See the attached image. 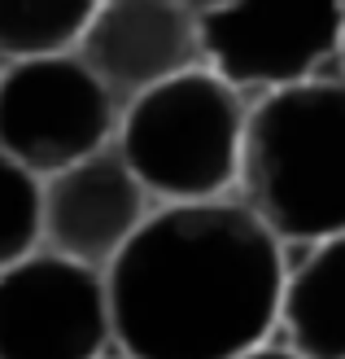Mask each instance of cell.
<instances>
[{"mask_svg":"<svg viewBox=\"0 0 345 359\" xmlns=\"http://www.w3.org/2000/svg\"><path fill=\"white\" fill-rule=\"evenodd\" d=\"M236 359H302L293 346H284L280 337H271V342H262V346H253V351H245V355H236Z\"/></svg>","mask_w":345,"mask_h":359,"instance_id":"12","label":"cell"},{"mask_svg":"<svg viewBox=\"0 0 345 359\" xmlns=\"http://www.w3.org/2000/svg\"><path fill=\"white\" fill-rule=\"evenodd\" d=\"M153 206L157 202L149 189L110 145L40 180V245L70 263L105 272L153 215Z\"/></svg>","mask_w":345,"mask_h":359,"instance_id":"7","label":"cell"},{"mask_svg":"<svg viewBox=\"0 0 345 359\" xmlns=\"http://www.w3.org/2000/svg\"><path fill=\"white\" fill-rule=\"evenodd\" d=\"M276 337L302 359H345V232L288 250Z\"/></svg>","mask_w":345,"mask_h":359,"instance_id":"9","label":"cell"},{"mask_svg":"<svg viewBox=\"0 0 345 359\" xmlns=\"http://www.w3.org/2000/svg\"><path fill=\"white\" fill-rule=\"evenodd\" d=\"M249 97L210 66L184 70L122 105L114 149L157 206L236 197Z\"/></svg>","mask_w":345,"mask_h":359,"instance_id":"3","label":"cell"},{"mask_svg":"<svg viewBox=\"0 0 345 359\" xmlns=\"http://www.w3.org/2000/svg\"><path fill=\"white\" fill-rule=\"evenodd\" d=\"M114 320L105 272L52 250L0 272V359H110Z\"/></svg>","mask_w":345,"mask_h":359,"instance_id":"6","label":"cell"},{"mask_svg":"<svg viewBox=\"0 0 345 359\" xmlns=\"http://www.w3.org/2000/svg\"><path fill=\"white\" fill-rule=\"evenodd\" d=\"M75 53L118 105L206 66L202 18L188 0H101Z\"/></svg>","mask_w":345,"mask_h":359,"instance_id":"8","label":"cell"},{"mask_svg":"<svg viewBox=\"0 0 345 359\" xmlns=\"http://www.w3.org/2000/svg\"><path fill=\"white\" fill-rule=\"evenodd\" d=\"M236 202L302 250L345 232V79L323 75L249 101Z\"/></svg>","mask_w":345,"mask_h":359,"instance_id":"2","label":"cell"},{"mask_svg":"<svg viewBox=\"0 0 345 359\" xmlns=\"http://www.w3.org/2000/svg\"><path fill=\"white\" fill-rule=\"evenodd\" d=\"M341 79H345V35H341Z\"/></svg>","mask_w":345,"mask_h":359,"instance_id":"14","label":"cell"},{"mask_svg":"<svg viewBox=\"0 0 345 359\" xmlns=\"http://www.w3.org/2000/svg\"><path fill=\"white\" fill-rule=\"evenodd\" d=\"M197 18L206 66L249 101L341 75L345 0H227Z\"/></svg>","mask_w":345,"mask_h":359,"instance_id":"5","label":"cell"},{"mask_svg":"<svg viewBox=\"0 0 345 359\" xmlns=\"http://www.w3.org/2000/svg\"><path fill=\"white\" fill-rule=\"evenodd\" d=\"M188 5H192L197 13H210V9H219V5H227V0H188Z\"/></svg>","mask_w":345,"mask_h":359,"instance_id":"13","label":"cell"},{"mask_svg":"<svg viewBox=\"0 0 345 359\" xmlns=\"http://www.w3.org/2000/svg\"><path fill=\"white\" fill-rule=\"evenodd\" d=\"M288 250L236 197L153 206L105 267L122 359H236L280 333Z\"/></svg>","mask_w":345,"mask_h":359,"instance_id":"1","label":"cell"},{"mask_svg":"<svg viewBox=\"0 0 345 359\" xmlns=\"http://www.w3.org/2000/svg\"><path fill=\"white\" fill-rule=\"evenodd\" d=\"M110 359H122V355H110Z\"/></svg>","mask_w":345,"mask_h":359,"instance_id":"15","label":"cell"},{"mask_svg":"<svg viewBox=\"0 0 345 359\" xmlns=\"http://www.w3.org/2000/svg\"><path fill=\"white\" fill-rule=\"evenodd\" d=\"M122 105L79 53L0 62V154L35 180L114 145Z\"/></svg>","mask_w":345,"mask_h":359,"instance_id":"4","label":"cell"},{"mask_svg":"<svg viewBox=\"0 0 345 359\" xmlns=\"http://www.w3.org/2000/svg\"><path fill=\"white\" fill-rule=\"evenodd\" d=\"M101 0H0V62L75 53Z\"/></svg>","mask_w":345,"mask_h":359,"instance_id":"10","label":"cell"},{"mask_svg":"<svg viewBox=\"0 0 345 359\" xmlns=\"http://www.w3.org/2000/svg\"><path fill=\"white\" fill-rule=\"evenodd\" d=\"M40 250V180L0 154V272Z\"/></svg>","mask_w":345,"mask_h":359,"instance_id":"11","label":"cell"}]
</instances>
